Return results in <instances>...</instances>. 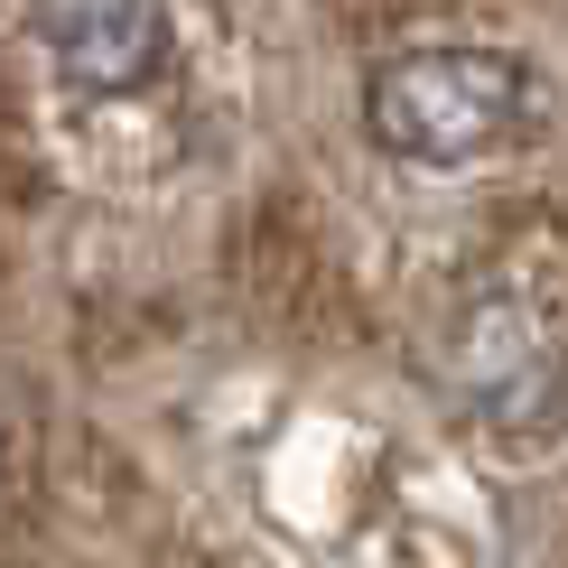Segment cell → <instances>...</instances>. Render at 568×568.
<instances>
[{
    "instance_id": "cell-1",
    "label": "cell",
    "mask_w": 568,
    "mask_h": 568,
    "mask_svg": "<svg viewBox=\"0 0 568 568\" xmlns=\"http://www.w3.org/2000/svg\"><path fill=\"white\" fill-rule=\"evenodd\" d=\"M540 131V75L504 47H410L364 75V140L400 169H476Z\"/></svg>"
},
{
    "instance_id": "cell-2",
    "label": "cell",
    "mask_w": 568,
    "mask_h": 568,
    "mask_svg": "<svg viewBox=\"0 0 568 568\" xmlns=\"http://www.w3.org/2000/svg\"><path fill=\"white\" fill-rule=\"evenodd\" d=\"M29 38L47 75L84 103H131L169 84L178 65V10L169 0H29Z\"/></svg>"
},
{
    "instance_id": "cell-3",
    "label": "cell",
    "mask_w": 568,
    "mask_h": 568,
    "mask_svg": "<svg viewBox=\"0 0 568 568\" xmlns=\"http://www.w3.org/2000/svg\"><path fill=\"white\" fill-rule=\"evenodd\" d=\"M447 364H457L466 410H485L494 429H513V438H540V429L568 419V345L550 336V317H531V307L504 298V290L466 307Z\"/></svg>"
}]
</instances>
